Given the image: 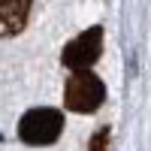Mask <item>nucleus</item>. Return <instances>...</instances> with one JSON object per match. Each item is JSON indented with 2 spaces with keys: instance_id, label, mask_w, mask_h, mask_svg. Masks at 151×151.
<instances>
[{
  "instance_id": "nucleus-2",
  "label": "nucleus",
  "mask_w": 151,
  "mask_h": 151,
  "mask_svg": "<svg viewBox=\"0 0 151 151\" xmlns=\"http://www.w3.org/2000/svg\"><path fill=\"white\" fill-rule=\"evenodd\" d=\"M106 97V88L103 82L97 79L91 70H82V73H73V79L64 88V103L73 112H94Z\"/></svg>"
},
{
  "instance_id": "nucleus-1",
  "label": "nucleus",
  "mask_w": 151,
  "mask_h": 151,
  "mask_svg": "<svg viewBox=\"0 0 151 151\" xmlns=\"http://www.w3.org/2000/svg\"><path fill=\"white\" fill-rule=\"evenodd\" d=\"M60 130H64V115L48 106L24 112V118L18 121V136L27 145H52L60 136Z\"/></svg>"
},
{
  "instance_id": "nucleus-3",
  "label": "nucleus",
  "mask_w": 151,
  "mask_h": 151,
  "mask_svg": "<svg viewBox=\"0 0 151 151\" xmlns=\"http://www.w3.org/2000/svg\"><path fill=\"white\" fill-rule=\"evenodd\" d=\"M100 52H103V30L100 27H88V30H82L76 36L73 42H67L60 60H64V67H70L73 73H82V70H88L100 58Z\"/></svg>"
},
{
  "instance_id": "nucleus-4",
  "label": "nucleus",
  "mask_w": 151,
  "mask_h": 151,
  "mask_svg": "<svg viewBox=\"0 0 151 151\" xmlns=\"http://www.w3.org/2000/svg\"><path fill=\"white\" fill-rule=\"evenodd\" d=\"M30 0H0V18H3V36L21 33L24 21H27Z\"/></svg>"
},
{
  "instance_id": "nucleus-5",
  "label": "nucleus",
  "mask_w": 151,
  "mask_h": 151,
  "mask_svg": "<svg viewBox=\"0 0 151 151\" xmlns=\"http://www.w3.org/2000/svg\"><path fill=\"white\" fill-rule=\"evenodd\" d=\"M109 136H112V133L103 127V130H100V133L94 136V139H91V151H106V145H109Z\"/></svg>"
}]
</instances>
